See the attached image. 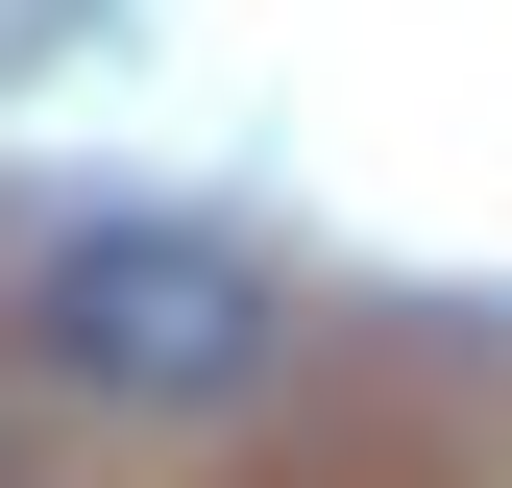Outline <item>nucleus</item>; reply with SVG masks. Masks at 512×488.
I'll return each instance as SVG.
<instances>
[{"mask_svg":"<svg viewBox=\"0 0 512 488\" xmlns=\"http://www.w3.org/2000/svg\"><path fill=\"white\" fill-rule=\"evenodd\" d=\"M49 366L98 415H220V391H269V269L196 220H74L49 244Z\"/></svg>","mask_w":512,"mask_h":488,"instance_id":"1","label":"nucleus"}]
</instances>
